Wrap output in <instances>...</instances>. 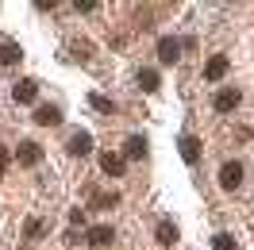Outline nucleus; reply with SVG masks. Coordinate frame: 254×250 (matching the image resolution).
I'll list each match as a JSON object with an SVG mask.
<instances>
[{
    "label": "nucleus",
    "instance_id": "obj_4",
    "mask_svg": "<svg viewBox=\"0 0 254 250\" xmlns=\"http://www.w3.org/2000/svg\"><path fill=\"white\" fill-rule=\"evenodd\" d=\"M239 100H243L239 89H220V93H216V112H235Z\"/></svg>",
    "mask_w": 254,
    "mask_h": 250
},
{
    "label": "nucleus",
    "instance_id": "obj_2",
    "mask_svg": "<svg viewBox=\"0 0 254 250\" xmlns=\"http://www.w3.org/2000/svg\"><path fill=\"white\" fill-rule=\"evenodd\" d=\"M177 58H181V43H177L174 35L158 39V62H162V65H174Z\"/></svg>",
    "mask_w": 254,
    "mask_h": 250
},
{
    "label": "nucleus",
    "instance_id": "obj_15",
    "mask_svg": "<svg viewBox=\"0 0 254 250\" xmlns=\"http://www.w3.org/2000/svg\"><path fill=\"white\" fill-rule=\"evenodd\" d=\"M162 77L154 73V69H139V89H146V93H158Z\"/></svg>",
    "mask_w": 254,
    "mask_h": 250
},
{
    "label": "nucleus",
    "instance_id": "obj_1",
    "mask_svg": "<svg viewBox=\"0 0 254 250\" xmlns=\"http://www.w3.org/2000/svg\"><path fill=\"white\" fill-rule=\"evenodd\" d=\"M220 185L227 188V192H235V188L243 185V166H239V162H223V170H220Z\"/></svg>",
    "mask_w": 254,
    "mask_h": 250
},
{
    "label": "nucleus",
    "instance_id": "obj_20",
    "mask_svg": "<svg viewBox=\"0 0 254 250\" xmlns=\"http://www.w3.org/2000/svg\"><path fill=\"white\" fill-rule=\"evenodd\" d=\"M108 204H116V192L112 196H93V208H108Z\"/></svg>",
    "mask_w": 254,
    "mask_h": 250
},
{
    "label": "nucleus",
    "instance_id": "obj_8",
    "mask_svg": "<svg viewBox=\"0 0 254 250\" xmlns=\"http://www.w3.org/2000/svg\"><path fill=\"white\" fill-rule=\"evenodd\" d=\"M223 73H227V58H223V54H212V58L204 62V77L208 81H220Z\"/></svg>",
    "mask_w": 254,
    "mask_h": 250
},
{
    "label": "nucleus",
    "instance_id": "obj_22",
    "mask_svg": "<svg viewBox=\"0 0 254 250\" xmlns=\"http://www.w3.org/2000/svg\"><path fill=\"white\" fill-rule=\"evenodd\" d=\"M8 162H12V154H8V150H4V146H0V177H4V173H8Z\"/></svg>",
    "mask_w": 254,
    "mask_h": 250
},
{
    "label": "nucleus",
    "instance_id": "obj_3",
    "mask_svg": "<svg viewBox=\"0 0 254 250\" xmlns=\"http://www.w3.org/2000/svg\"><path fill=\"white\" fill-rule=\"evenodd\" d=\"M16 162H19V166H27V170H31V166H39V162H43V146H39V142H19Z\"/></svg>",
    "mask_w": 254,
    "mask_h": 250
},
{
    "label": "nucleus",
    "instance_id": "obj_18",
    "mask_svg": "<svg viewBox=\"0 0 254 250\" xmlns=\"http://www.w3.org/2000/svg\"><path fill=\"white\" fill-rule=\"evenodd\" d=\"M27 235L39 239V235H43V219H27Z\"/></svg>",
    "mask_w": 254,
    "mask_h": 250
},
{
    "label": "nucleus",
    "instance_id": "obj_14",
    "mask_svg": "<svg viewBox=\"0 0 254 250\" xmlns=\"http://www.w3.org/2000/svg\"><path fill=\"white\" fill-rule=\"evenodd\" d=\"M124 154L127 158H146V139H143V135H131L127 146H124Z\"/></svg>",
    "mask_w": 254,
    "mask_h": 250
},
{
    "label": "nucleus",
    "instance_id": "obj_21",
    "mask_svg": "<svg viewBox=\"0 0 254 250\" xmlns=\"http://www.w3.org/2000/svg\"><path fill=\"white\" fill-rule=\"evenodd\" d=\"M73 8H77V12H93V8H100V4H96V0H77Z\"/></svg>",
    "mask_w": 254,
    "mask_h": 250
},
{
    "label": "nucleus",
    "instance_id": "obj_19",
    "mask_svg": "<svg viewBox=\"0 0 254 250\" xmlns=\"http://www.w3.org/2000/svg\"><path fill=\"white\" fill-rule=\"evenodd\" d=\"M73 54H77V58H89V54H93V47H89V43H73Z\"/></svg>",
    "mask_w": 254,
    "mask_h": 250
},
{
    "label": "nucleus",
    "instance_id": "obj_12",
    "mask_svg": "<svg viewBox=\"0 0 254 250\" xmlns=\"http://www.w3.org/2000/svg\"><path fill=\"white\" fill-rule=\"evenodd\" d=\"M89 150H93V135H85V131H81V135H73V139H69V154H89Z\"/></svg>",
    "mask_w": 254,
    "mask_h": 250
},
{
    "label": "nucleus",
    "instance_id": "obj_7",
    "mask_svg": "<svg viewBox=\"0 0 254 250\" xmlns=\"http://www.w3.org/2000/svg\"><path fill=\"white\" fill-rule=\"evenodd\" d=\"M12 96H16L19 104H35V96H39V81H31V77H27V81H19Z\"/></svg>",
    "mask_w": 254,
    "mask_h": 250
},
{
    "label": "nucleus",
    "instance_id": "obj_17",
    "mask_svg": "<svg viewBox=\"0 0 254 250\" xmlns=\"http://www.w3.org/2000/svg\"><path fill=\"white\" fill-rule=\"evenodd\" d=\"M89 100H93V108H96V112H112V100H108V96L93 93V96H89Z\"/></svg>",
    "mask_w": 254,
    "mask_h": 250
},
{
    "label": "nucleus",
    "instance_id": "obj_10",
    "mask_svg": "<svg viewBox=\"0 0 254 250\" xmlns=\"http://www.w3.org/2000/svg\"><path fill=\"white\" fill-rule=\"evenodd\" d=\"M181 158H185L189 166H196V162H200V139L185 135V139H181Z\"/></svg>",
    "mask_w": 254,
    "mask_h": 250
},
{
    "label": "nucleus",
    "instance_id": "obj_16",
    "mask_svg": "<svg viewBox=\"0 0 254 250\" xmlns=\"http://www.w3.org/2000/svg\"><path fill=\"white\" fill-rule=\"evenodd\" d=\"M212 250H239V247H235L231 235H216V239H212Z\"/></svg>",
    "mask_w": 254,
    "mask_h": 250
},
{
    "label": "nucleus",
    "instance_id": "obj_11",
    "mask_svg": "<svg viewBox=\"0 0 254 250\" xmlns=\"http://www.w3.org/2000/svg\"><path fill=\"white\" fill-rule=\"evenodd\" d=\"M19 58H23L19 43H0V65H16Z\"/></svg>",
    "mask_w": 254,
    "mask_h": 250
},
{
    "label": "nucleus",
    "instance_id": "obj_6",
    "mask_svg": "<svg viewBox=\"0 0 254 250\" xmlns=\"http://www.w3.org/2000/svg\"><path fill=\"white\" fill-rule=\"evenodd\" d=\"M100 170L108 173V177H124V170H127V166H124V158H120V154L104 150V154H100Z\"/></svg>",
    "mask_w": 254,
    "mask_h": 250
},
{
    "label": "nucleus",
    "instance_id": "obj_5",
    "mask_svg": "<svg viewBox=\"0 0 254 250\" xmlns=\"http://www.w3.org/2000/svg\"><path fill=\"white\" fill-rule=\"evenodd\" d=\"M35 124H39V127H54V124H62V108H54V104H43V108H35Z\"/></svg>",
    "mask_w": 254,
    "mask_h": 250
},
{
    "label": "nucleus",
    "instance_id": "obj_9",
    "mask_svg": "<svg viewBox=\"0 0 254 250\" xmlns=\"http://www.w3.org/2000/svg\"><path fill=\"white\" fill-rule=\"evenodd\" d=\"M85 239H89V247H108V243H112V227H108V223H96V227H89Z\"/></svg>",
    "mask_w": 254,
    "mask_h": 250
},
{
    "label": "nucleus",
    "instance_id": "obj_13",
    "mask_svg": "<svg viewBox=\"0 0 254 250\" xmlns=\"http://www.w3.org/2000/svg\"><path fill=\"white\" fill-rule=\"evenodd\" d=\"M154 235H158L162 247H174V243H177V223H170V219H166V223H158V231H154Z\"/></svg>",
    "mask_w": 254,
    "mask_h": 250
}]
</instances>
